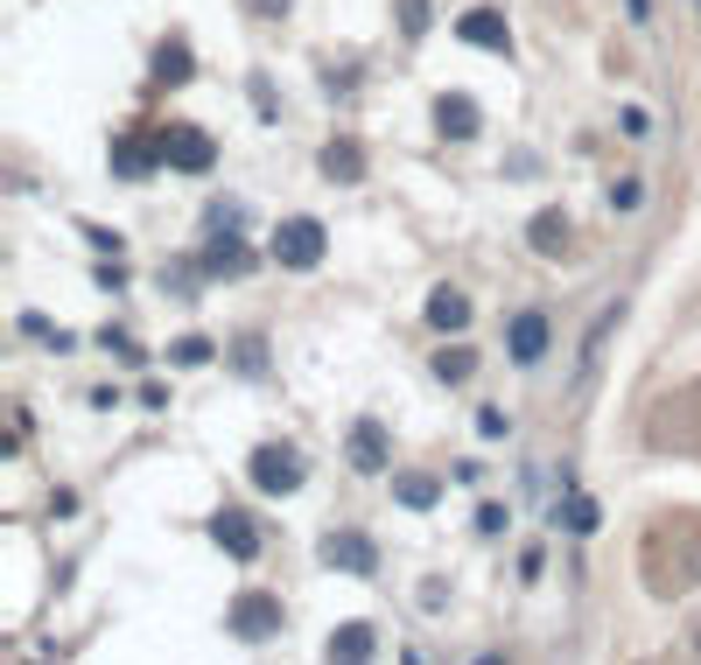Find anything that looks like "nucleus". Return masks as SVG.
<instances>
[{
  "label": "nucleus",
  "instance_id": "obj_1",
  "mask_svg": "<svg viewBox=\"0 0 701 665\" xmlns=\"http://www.w3.org/2000/svg\"><path fill=\"white\" fill-rule=\"evenodd\" d=\"M274 259L288 266V274H309V266H324V224L316 218H288L274 232Z\"/></svg>",
  "mask_w": 701,
  "mask_h": 665
},
{
  "label": "nucleus",
  "instance_id": "obj_2",
  "mask_svg": "<svg viewBox=\"0 0 701 665\" xmlns=\"http://www.w3.org/2000/svg\"><path fill=\"white\" fill-rule=\"evenodd\" d=\"M253 484L267 490V498H288V490H302V455L281 448V442L253 448Z\"/></svg>",
  "mask_w": 701,
  "mask_h": 665
},
{
  "label": "nucleus",
  "instance_id": "obj_3",
  "mask_svg": "<svg viewBox=\"0 0 701 665\" xmlns=\"http://www.w3.org/2000/svg\"><path fill=\"white\" fill-rule=\"evenodd\" d=\"M547 344H555V336H547V315L540 309H519L513 322H505V351H513L519 372H534L540 357H547Z\"/></svg>",
  "mask_w": 701,
  "mask_h": 665
},
{
  "label": "nucleus",
  "instance_id": "obj_4",
  "mask_svg": "<svg viewBox=\"0 0 701 665\" xmlns=\"http://www.w3.org/2000/svg\"><path fill=\"white\" fill-rule=\"evenodd\" d=\"M316 554H324V567H344V575H379V546L365 532H330Z\"/></svg>",
  "mask_w": 701,
  "mask_h": 665
},
{
  "label": "nucleus",
  "instance_id": "obj_5",
  "mask_svg": "<svg viewBox=\"0 0 701 665\" xmlns=\"http://www.w3.org/2000/svg\"><path fill=\"white\" fill-rule=\"evenodd\" d=\"M211 133H197V126H168L162 133V162L168 168H189V176H204V168H211Z\"/></svg>",
  "mask_w": 701,
  "mask_h": 665
},
{
  "label": "nucleus",
  "instance_id": "obj_6",
  "mask_svg": "<svg viewBox=\"0 0 701 665\" xmlns=\"http://www.w3.org/2000/svg\"><path fill=\"white\" fill-rule=\"evenodd\" d=\"M386 463H393V442H386V428H379L372 413H365V421H351V469H358V477H379Z\"/></svg>",
  "mask_w": 701,
  "mask_h": 665
},
{
  "label": "nucleus",
  "instance_id": "obj_7",
  "mask_svg": "<svg viewBox=\"0 0 701 665\" xmlns=\"http://www.w3.org/2000/svg\"><path fill=\"white\" fill-rule=\"evenodd\" d=\"M232 631H239L245 644L274 638V631H281V602H274V596H239V602H232Z\"/></svg>",
  "mask_w": 701,
  "mask_h": 665
},
{
  "label": "nucleus",
  "instance_id": "obj_8",
  "mask_svg": "<svg viewBox=\"0 0 701 665\" xmlns=\"http://www.w3.org/2000/svg\"><path fill=\"white\" fill-rule=\"evenodd\" d=\"M457 35H463V43H478V49H499V56H513V29H505V14H491V8L463 14V22H457Z\"/></svg>",
  "mask_w": 701,
  "mask_h": 665
},
{
  "label": "nucleus",
  "instance_id": "obj_9",
  "mask_svg": "<svg viewBox=\"0 0 701 665\" xmlns=\"http://www.w3.org/2000/svg\"><path fill=\"white\" fill-rule=\"evenodd\" d=\"M211 540H218L232 561H253V554H260V532L245 525V511H218V519H211Z\"/></svg>",
  "mask_w": 701,
  "mask_h": 665
},
{
  "label": "nucleus",
  "instance_id": "obj_10",
  "mask_svg": "<svg viewBox=\"0 0 701 665\" xmlns=\"http://www.w3.org/2000/svg\"><path fill=\"white\" fill-rule=\"evenodd\" d=\"M526 239H534V253H540V259H561L568 245H576V224H568L561 211H540L534 224H526Z\"/></svg>",
  "mask_w": 701,
  "mask_h": 665
},
{
  "label": "nucleus",
  "instance_id": "obj_11",
  "mask_svg": "<svg viewBox=\"0 0 701 665\" xmlns=\"http://www.w3.org/2000/svg\"><path fill=\"white\" fill-rule=\"evenodd\" d=\"M478 120H484V112H478V99H463V91H449V99L435 106V126H442L449 141H470V133H478Z\"/></svg>",
  "mask_w": 701,
  "mask_h": 665
},
{
  "label": "nucleus",
  "instance_id": "obj_12",
  "mask_svg": "<svg viewBox=\"0 0 701 665\" xmlns=\"http://www.w3.org/2000/svg\"><path fill=\"white\" fill-rule=\"evenodd\" d=\"M324 176L358 182V176H365V147H358V141H330V147H324Z\"/></svg>",
  "mask_w": 701,
  "mask_h": 665
},
{
  "label": "nucleus",
  "instance_id": "obj_13",
  "mask_svg": "<svg viewBox=\"0 0 701 665\" xmlns=\"http://www.w3.org/2000/svg\"><path fill=\"white\" fill-rule=\"evenodd\" d=\"M428 322H435V330H470V301H463L457 288H435V301H428Z\"/></svg>",
  "mask_w": 701,
  "mask_h": 665
},
{
  "label": "nucleus",
  "instance_id": "obj_14",
  "mask_svg": "<svg viewBox=\"0 0 701 665\" xmlns=\"http://www.w3.org/2000/svg\"><path fill=\"white\" fill-rule=\"evenodd\" d=\"M611 330H617V309H603V315L590 322V336H582V351H576V372H582V378L596 372V351H603V336H611Z\"/></svg>",
  "mask_w": 701,
  "mask_h": 665
},
{
  "label": "nucleus",
  "instance_id": "obj_15",
  "mask_svg": "<svg viewBox=\"0 0 701 665\" xmlns=\"http://www.w3.org/2000/svg\"><path fill=\"white\" fill-rule=\"evenodd\" d=\"M393 498H401L407 511H428L435 498H442V484L435 477H393Z\"/></svg>",
  "mask_w": 701,
  "mask_h": 665
},
{
  "label": "nucleus",
  "instance_id": "obj_16",
  "mask_svg": "<svg viewBox=\"0 0 701 665\" xmlns=\"http://www.w3.org/2000/svg\"><path fill=\"white\" fill-rule=\"evenodd\" d=\"M478 372V357H470L463 344H449V351H435V378H442V386H463V378Z\"/></svg>",
  "mask_w": 701,
  "mask_h": 665
},
{
  "label": "nucleus",
  "instance_id": "obj_17",
  "mask_svg": "<svg viewBox=\"0 0 701 665\" xmlns=\"http://www.w3.org/2000/svg\"><path fill=\"white\" fill-rule=\"evenodd\" d=\"M330 658H372V631H365V623H344V631H330Z\"/></svg>",
  "mask_w": 701,
  "mask_h": 665
},
{
  "label": "nucleus",
  "instance_id": "obj_18",
  "mask_svg": "<svg viewBox=\"0 0 701 665\" xmlns=\"http://www.w3.org/2000/svg\"><path fill=\"white\" fill-rule=\"evenodd\" d=\"M555 525H568V532H596V505L568 490V505H555Z\"/></svg>",
  "mask_w": 701,
  "mask_h": 665
},
{
  "label": "nucleus",
  "instance_id": "obj_19",
  "mask_svg": "<svg viewBox=\"0 0 701 665\" xmlns=\"http://www.w3.org/2000/svg\"><path fill=\"white\" fill-rule=\"evenodd\" d=\"M155 64H162L155 78H168V85H183V78H189V49H183V43H162V56H155Z\"/></svg>",
  "mask_w": 701,
  "mask_h": 665
},
{
  "label": "nucleus",
  "instance_id": "obj_20",
  "mask_svg": "<svg viewBox=\"0 0 701 665\" xmlns=\"http://www.w3.org/2000/svg\"><path fill=\"white\" fill-rule=\"evenodd\" d=\"M204 266H211V274H239V266H245V245L224 239V245H211V253H204Z\"/></svg>",
  "mask_w": 701,
  "mask_h": 665
},
{
  "label": "nucleus",
  "instance_id": "obj_21",
  "mask_svg": "<svg viewBox=\"0 0 701 665\" xmlns=\"http://www.w3.org/2000/svg\"><path fill=\"white\" fill-rule=\"evenodd\" d=\"M617 133H624V141H653V112L646 106H624L617 112Z\"/></svg>",
  "mask_w": 701,
  "mask_h": 665
},
{
  "label": "nucleus",
  "instance_id": "obj_22",
  "mask_svg": "<svg viewBox=\"0 0 701 665\" xmlns=\"http://www.w3.org/2000/svg\"><path fill=\"white\" fill-rule=\"evenodd\" d=\"M638 203H646V182H638V176H617V182H611V211H638Z\"/></svg>",
  "mask_w": 701,
  "mask_h": 665
},
{
  "label": "nucleus",
  "instance_id": "obj_23",
  "mask_svg": "<svg viewBox=\"0 0 701 665\" xmlns=\"http://www.w3.org/2000/svg\"><path fill=\"white\" fill-rule=\"evenodd\" d=\"M211 357V344L204 336H183V344H168V365H204Z\"/></svg>",
  "mask_w": 701,
  "mask_h": 665
},
{
  "label": "nucleus",
  "instance_id": "obj_24",
  "mask_svg": "<svg viewBox=\"0 0 701 665\" xmlns=\"http://www.w3.org/2000/svg\"><path fill=\"white\" fill-rule=\"evenodd\" d=\"M478 434H484V442H499V434H513V413H499V407H478Z\"/></svg>",
  "mask_w": 701,
  "mask_h": 665
},
{
  "label": "nucleus",
  "instance_id": "obj_25",
  "mask_svg": "<svg viewBox=\"0 0 701 665\" xmlns=\"http://www.w3.org/2000/svg\"><path fill=\"white\" fill-rule=\"evenodd\" d=\"M99 344H106V351H120V357H127V365H141V357H147V351H141V344H134V336H127V330H106V336H99Z\"/></svg>",
  "mask_w": 701,
  "mask_h": 665
},
{
  "label": "nucleus",
  "instance_id": "obj_26",
  "mask_svg": "<svg viewBox=\"0 0 701 665\" xmlns=\"http://www.w3.org/2000/svg\"><path fill=\"white\" fill-rule=\"evenodd\" d=\"M401 29H407V35L428 29V0H401Z\"/></svg>",
  "mask_w": 701,
  "mask_h": 665
},
{
  "label": "nucleus",
  "instance_id": "obj_27",
  "mask_svg": "<svg viewBox=\"0 0 701 665\" xmlns=\"http://www.w3.org/2000/svg\"><path fill=\"white\" fill-rule=\"evenodd\" d=\"M624 22H632L638 35H653V0H624Z\"/></svg>",
  "mask_w": 701,
  "mask_h": 665
},
{
  "label": "nucleus",
  "instance_id": "obj_28",
  "mask_svg": "<svg viewBox=\"0 0 701 665\" xmlns=\"http://www.w3.org/2000/svg\"><path fill=\"white\" fill-rule=\"evenodd\" d=\"M505 519H513L505 505H484V511H478V532H505Z\"/></svg>",
  "mask_w": 701,
  "mask_h": 665
},
{
  "label": "nucleus",
  "instance_id": "obj_29",
  "mask_svg": "<svg viewBox=\"0 0 701 665\" xmlns=\"http://www.w3.org/2000/svg\"><path fill=\"white\" fill-rule=\"evenodd\" d=\"M245 8H260V22H274V14H288V0H245Z\"/></svg>",
  "mask_w": 701,
  "mask_h": 665
}]
</instances>
